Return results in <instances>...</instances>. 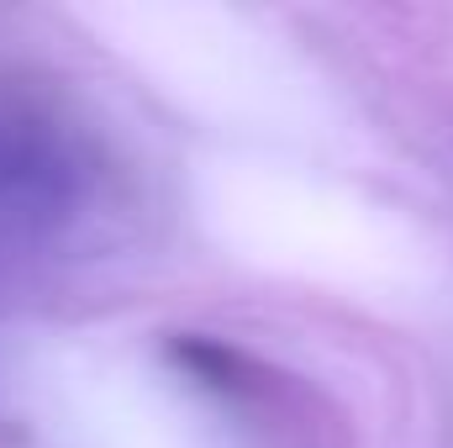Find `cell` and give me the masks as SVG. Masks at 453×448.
Returning <instances> with one entry per match:
<instances>
[{
    "mask_svg": "<svg viewBox=\"0 0 453 448\" xmlns=\"http://www.w3.org/2000/svg\"><path fill=\"white\" fill-rule=\"evenodd\" d=\"M169 353H174V364L190 369L201 385H217V390H237V385H242V359H237L226 343H217V337H174Z\"/></svg>",
    "mask_w": 453,
    "mask_h": 448,
    "instance_id": "obj_1",
    "label": "cell"
}]
</instances>
